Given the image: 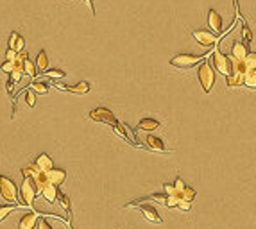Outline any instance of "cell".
Instances as JSON below:
<instances>
[{
	"label": "cell",
	"instance_id": "obj_8",
	"mask_svg": "<svg viewBox=\"0 0 256 229\" xmlns=\"http://www.w3.org/2000/svg\"><path fill=\"white\" fill-rule=\"evenodd\" d=\"M133 208H140V211L144 213V217L147 218V220H150V222H156V224L163 222L162 215L158 213L156 208L149 206V204H142V202H136V204H134Z\"/></svg>",
	"mask_w": 256,
	"mask_h": 229
},
{
	"label": "cell",
	"instance_id": "obj_39",
	"mask_svg": "<svg viewBox=\"0 0 256 229\" xmlns=\"http://www.w3.org/2000/svg\"><path fill=\"white\" fill-rule=\"evenodd\" d=\"M178 208H181L183 211H188L190 208H192V202H188V201H181V199H179V204H178Z\"/></svg>",
	"mask_w": 256,
	"mask_h": 229
},
{
	"label": "cell",
	"instance_id": "obj_12",
	"mask_svg": "<svg viewBox=\"0 0 256 229\" xmlns=\"http://www.w3.org/2000/svg\"><path fill=\"white\" fill-rule=\"evenodd\" d=\"M41 194H43L45 201L50 202V204H54V202L57 201V186L52 185V183H47V185L43 186Z\"/></svg>",
	"mask_w": 256,
	"mask_h": 229
},
{
	"label": "cell",
	"instance_id": "obj_10",
	"mask_svg": "<svg viewBox=\"0 0 256 229\" xmlns=\"http://www.w3.org/2000/svg\"><path fill=\"white\" fill-rule=\"evenodd\" d=\"M208 25H210V29L215 31V33H222V18H220V15H219L215 9H210V11H208Z\"/></svg>",
	"mask_w": 256,
	"mask_h": 229
},
{
	"label": "cell",
	"instance_id": "obj_23",
	"mask_svg": "<svg viewBox=\"0 0 256 229\" xmlns=\"http://www.w3.org/2000/svg\"><path fill=\"white\" fill-rule=\"evenodd\" d=\"M22 70H23L25 73H27V75H31V77H34V75H36V65H34V63L31 61L29 57H25V59H23Z\"/></svg>",
	"mask_w": 256,
	"mask_h": 229
},
{
	"label": "cell",
	"instance_id": "obj_32",
	"mask_svg": "<svg viewBox=\"0 0 256 229\" xmlns=\"http://www.w3.org/2000/svg\"><path fill=\"white\" fill-rule=\"evenodd\" d=\"M22 73H23V70H20V68H15V70H13V72L9 73V75H11V81H13V83H18V81L22 79Z\"/></svg>",
	"mask_w": 256,
	"mask_h": 229
},
{
	"label": "cell",
	"instance_id": "obj_35",
	"mask_svg": "<svg viewBox=\"0 0 256 229\" xmlns=\"http://www.w3.org/2000/svg\"><path fill=\"white\" fill-rule=\"evenodd\" d=\"M17 57H18V52H15V51H11V49H9V51H7V54H6V59L7 61H17ZM15 67H17V65H15Z\"/></svg>",
	"mask_w": 256,
	"mask_h": 229
},
{
	"label": "cell",
	"instance_id": "obj_5",
	"mask_svg": "<svg viewBox=\"0 0 256 229\" xmlns=\"http://www.w3.org/2000/svg\"><path fill=\"white\" fill-rule=\"evenodd\" d=\"M212 61H213V68L217 70L219 73L222 75H229L231 73V57L222 54L220 51H215L212 56Z\"/></svg>",
	"mask_w": 256,
	"mask_h": 229
},
{
	"label": "cell",
	"instance_id": "obj_16",
	"mask_svg": "<svg viewBox=\"0 0 256 229\" xmlns=\"http://www.w3.org/2000/svg\"><path fill=\"white\" fill-rule=\"evenodd\" d=\"M226 79H228L229 88H238V86H244V73L231 72L229 75H226Z\"/></svg>",
	"mask_w": 256,
	"mask_h": 229
},
{
	"label": "cell",
	"instance_id": "obj_27",
	"mask_svg": "<svg viewBox=\"0 0 256 229\" xmlns=\"http://www.w3.org/2000/svg\"><path fill=\"white\" fill-rule=\"evenodd\" d=\"M31 89L36 91V93H47V91H49V86L45 83H33L31 84Z\"/></svg>",
	"mask_w": 256,
	"mask_h": 229
},
{
	"label": "cell",
	"instance_id": "obj_22",
	"mask_svg": "<svg viewBox=\"0 0 256 229\" xmlns=\"http://www.w3.org/2000/svg\"><path fill=\"white\" fill-rule=\"evenodd\" d=\"M245 70H256V52H247V56L244 57Z\"/></svg>",
	"mask_w": 256,
	"mask_h": 229
},
{
	"label": "cell",
	"instance_id": "obj_3",
	"mask_svg": "<svg viewBox=\"0 0 256 229\" xmlns=\"http://www.w3.org/2000/svg\"><path fill=\"white\" fill-rule=\"evenodd\" d=\"M204 59V56H195V54H179V56L172 57L170 59V65L179 70H188V68L199 65L201 61Z\"/></svg>",
	"mask_w": 256,
	"mask_h": 229
},
{
	"label": "cell",
	"instance_id": "obj_17",
	"mask_svg": "<svg viewBox=\"0 0 256 229\" xmlns=\"http://www.w3.org/2000/svg\"><path fill=\"white\" fill-rule=\"evenodd\" d=\"M36 167L39 168V170H49V168L54 167V163H52V158L49 156V154H39L38 158H36Z\"/></svg>",
	"mask_w": 256,
	"mask_h": 229
},
{
	"label": "cell",
	"instance_id": "obj_29",
	"mask_svg": "<svg viewBox=\"0 0 256 229\" xmlns=\"http://www.w3.org/2000/svg\"><path fill=\"white\" fill-rule=\"evenodd\" d=\"M178 204H179V197H176V195H167V197H165V206L178 208Z\"/></svg>",
	"mask_w": 256,
	"mask_h": 229
},
{
	"label": "cell",
	"instance_id": "obj_6",
	"mask_svg": "<svg viewBox=\"0 0 256 229\" xmlns=\"http://www.w3.org/2000/svg\"><path fill=\"white\" fill-rule=\"evenodd\" d=\"M20 194H22L23 204H25V206H33V204H34V197L38 195V194H36V185H34L33 177H29V176H25V177H23Z\"/></svg>",
	"mask_w": 256,
	"mask_h": 229
},
{
	"label": "cell",
	"instance_id": "obj_28",
	"mask_svg": "<svg viewBox=\"0 0 256 229\" xmlns=\"http://www.w3.org/2000/svg\"><path fill=\"white\" fill-rule=\"evenodd\" d=\"M57 199H59V202H61V206L65 208V211L70 215V201H68V197L65 195V194H59V192H57Z\"/></svg>",
	"mask_w": 256,
	"mask_h": 229
},
{
	"label": "cell",
	"instance_id": "obj_34",
	"mask_svg": "<svg viewBox=\"0 0 256 229\" xmlns=\"http://www.w3.org/2000/svg\"><path fill=\"white\" fill-rule=\"evenodd\" d=\"M36 228L38 229H52V226L47 222V218H41L39 222H36Z\"/></svg>",
	"mask_w": 256,
	"mask_h": 229
},
{
	"label": "cell",
	"instance_id": "obj_15",
	"mask_svg": "<svg viewBox=\"0 0 256 229\" xmlns=\"http://www.w3.org/2000/svg\"><path fill=\"white\" fill-rule=\"evenodd\" d=\"M23 45H25V41H23V38L18 33H13L11 36H9V49H11V51L22 52Z\"/></svg>",
	"mask_w": 256,
	"mask_h": 229
},
{
	"label": "cell",
	"instance_id": "obj_9",
	"mask_svg": "<svg viewBox=\"0 0 256 229\" xmlns=\"http://www.w3.org/2000/svg\"><path fill=\"white\" fill-rule=\"evenodd\" d=\"M45 177H47V181L49 183H52V185H61L63 181H65V177H67V172L63 170V168H49V170H45Z\"/></svg>",
	"mask_w": 256,
	"mask_h": 229
},
{
	"label": "cell",
	"instance_id": "obj_4",
	"mask_svg": "<svg viewBox=\"0 0 256 229\" xmlns=\"http://www.w3.org/2000/svg\"><path fill=\"white\" fill-rule=\"evenodd\" d=\"M192 34H194L195 41L202 45V47H213V45H217L220 41L217 34L213 31H208V29H195V31H192Z\"/></svg>",
	"mask_w": 256,
	"mask_h": 229
},
{
	"label": "cell",
	"instance_id": "obj_31",
	"mask_svg": "<svg viewBox=\"0 0 256 229\" xmlns=\"http://www.w3.org/2000/svg\"><path fill=\"white\" fill-rule=\"evenodd\" d=\"M17 206H0V222L4 220V218L9 215V213H13V210H15Z\"/></svg>",
	"mask_w": 256,
	"mask_h": 229
},
{
	"label": "cell",
	"instance_id": "obj_20",
	"mask_svg": "<svg viewBox=\"0 0 256 229\" xmlns=\"http://www.w3.org/2000/svg\"><path fill=\"white\" fill-rule=\"evenodd\" d=\"M68 91H72V93H79V95H84V93H88L90 91V83H86V81H81V83H77L75 86H68Z\"/></svg>",
	"mask_w": 256,
	"mask_h": 229
},
{
	"label": "cell",
	"instance_id": "obj_25",
	"mask_svg": "<svg viewBox=\"0 0 256 229\" xmlns=\"http://www.w3.org/2000/svg\"><path fill=\"white\" fill-rule=\"evenodd\" d=\"M45 75L50 79H63L67 73H65V70H59V68H54V70H45Z\"/></svg>",
	"mask_w": 256,
	"mask_h": 229
},
{
	"label": "cell",
	"instance_id": "obj_18",
	"mask_svg": "<svg viewBox=\"0 0 256 229\" xmlns=\"http://www.w3.org/2000/svg\"><path fill=\"white\" fill-rule=\"evenodd\" d=\"M158 127H160V122L154 120V118H144L138 123V129H142V131H154Z\"/></svg>",
	"mask_w": 256,
	"mask_h": 229
},
{
	"label": "cell",
	"instance_id": "obj_1",
	"mask_svg": "<svg viewBox=\"0 0 256 229\" xmlns=\"http://www.w3.org/2000/svg\"><path fill=\"white\" fill-rule=\"evenodd\" d=\"M197 75H199V83L202 86V89H204V93H210L213 84H215V68L212 67V63L202 59L199 70H197Z\"/></svg>",
	"mask_w": 256,
	"mask_h": 229
},
{
	"label": "cell",
	"instance_id": "obj_19",
	"mask_svg": "<svg viewBox=\"0 0 256 229\" xmlns=\"http://www.w3.org/2000/svg\"><path fill=\"white\" fill-rule=\"evenodd\" d=\"M244 86L256 89V70H245L244 72Z\"/></svg>",
	"mask_w": 256,
	"mask_h": 229
},
{
	"label": "cell",
	"instance_id": "obj_36",
	"mask_svg": "<svg viewBox=\"0 0 256 229\" xmlns=\"http://www.w3.org/2000/svg\"><path fill=\"white\" fill-rule=\"evenodd\" d=\"M25 99H27V104H29V106H34V104H36V97H34L33 89H29L27 95H25Z\"/></svg>",
	"mask_w": 256,
	"mask_h": 229
},
{
	"label": "cell",
	"instance_id": "obj_13",
	"mask_svg": "<svg viewBox=\"0 0 256 229\" xmlns=\"http://www.w3.org/2000/svg\"><path fill=\"white\" fill-rule=\"evenodd\" d=\"M38 217H39V211L27 213V215H25V217L20 220V224H18V229H33L34 226H36V222H38Z\"/></svg>",
	"mask_w": 256,
	"mask_h": 229
},
{
	"label": "cell",
	"instance_id": "obj_38",
	"mask_svg": "<svg viewBox=\"0 0 256 229\" xmlns=\"http://www.w3.org/2000/svg\"><path fill=\"white\" fill-rule=\"evenodd\" d=\"M165 194H152V195H149L147 199H154V201H158V202H165Z\"/></svg>",
	"mask_w": 256,
	"mask_h": 229
},
{
	"label": "cell",
	"instance_id": "obj_24",
	"mask_svg": "<svg viewBox=\"0 0 256 229\" xmlns=\"http://www.w3.org/2000/svg\"><path fill=\"white\" fill-rule=\"evenodd\" d=\"M179 199H181V201L192 202L195 199V190L194 188H190V186H184V190L179 194Z\"/></svg>",
	"mask_w": 256,
	"mask_h": 229
},
{
	"label": "cell",
	"instance_id": "obj_33",
	"mask_svg": "<svg viewBox=\"0 0 256 229\" xmlns=\"http://www.w3.org/2000/svg\"><path fill=\"white\" fill-rule=\"evenodd\" d=\"M15 68H17V67H15V63H13V61H6L4 65H2V67H0V70H2V72H6V73H11Z\"/></svg>",
	"mask_w": 256,
	"mask_h": 229
},
{
	"label": "cell",
	"instance_id": "obj_21",
	"mask_svg": "<svg viewBox=\"0 0 256 229\" xmlns=\"http://www.w3.org/2000/svg\"><path fill=\"white\" fill-rule=\"evenodd\" d=\"M47 65H49V57H47V52L39 51L38 57H36V67H38V70L45 72V70H47Z\"/></svg>",
	"mask_w": 256,
	"mask_h": 229
},
{
	"label": "cell",
	"instance_id": "obj_7",
	"mask_svg": "<svg viewBox=\"0 0 256 229\" xmlns=\"http://www.w3.org/2000/svg\"><path fill=\"white\" fill-rule=\"evenodd\" d=\"M90 118H91V120H95V122L111 123V125H115V123H117V118H115V115H113L110 109H106V107H97V109H93V111H90Z\"/></svg>",
	"mask_w": 256,
	"mask_h": 229
},
{
	"label": "cell",
	"instance_id": "obj_37",
	"mask_svg": "<svg viewBox=\"0 0 256 229\" xmlns=\"http://www.w3.org/2000/svg\"><path fill=\"white\" fill-rule=\"evenodd\" d=\"M163 190H165V195H176V188H174V185H163Z\"/></svg>",
	"mask_w": 256,
	"mask_h": 229
},
{
	"label": "cell",
	"instance_id": "obj_26",
	"mask_svg": "<svg viewBox=\"0 0 256 229\" xmlns=\"http://www.w3.org/2000/svg\"><path fill=\"white\" fill-rule=\"evenodd\" d=\"M242 36H244L245 45H249L251 41H253V33H251V29H249V25H247V22L242 23Z\"/></svg>",
	"mask_w": 256,
	"mask_h": 229
},
{
	"label": "cell",
	"instance_id": "obj_11",
	"mask_svg": "<svg viewBox=\"0 0 256 229\" xmlns=\"http://www.w3.org/2000/svg\"><path fill=\"white\" fill-rule=\"evenodd\" d=\"M249 52V45H245L244 41H235L231 47V57L233 59H244Z\"/></svg>",
	"mask_w": 256,
	"mask_h": 229
},
{
	"label": "cell",
	"instance_id": "obj_14",
	"mask_svg": "<svg viewBox=\"0 0 256 229\" xmlns=\"http://www.w3.org/2000/svg\"><path fill=\"white\" fill-rule=\"evenodd\" d=\"M145 145L149 147L150 151L165 152V143H163L162 138H156V136H147V140H145Z\"/></svg>",
	"mask_w": 256,
	"mask_h": 229
},
{
	"label": "cell",
	"instance_id": "obj_30",
	"mask_svg": "<svg viewBox=\"0 0 256 229\" xmlns=\"http://www.w3.org/2000/svg\"><path fill=\"white\" fill-rule=\"evenodd\" d=\"M172 185H174V188H176V195H178V197H179V194L184 190V186H186V185H184V181L181 177H176V181H174Z\"/></svg>",
	"mask_w": 256,
	"mask_h": 229
},
{
	"label": "cell",
	"instance_id": "obj_2",
	"mask_svg": "<svg viewBox=\"0 0 256 229\" xmlns=\"http://www.w3.org/2000/svg\"><path fill=\"white\" fill-rule=\"evenodd\" d=\"M0 195L11 204H18V186L13 183V179L0 176Z\"/></svg>",
	"mask_w": 256,
	"mask_h": 229
}]
</instances>
